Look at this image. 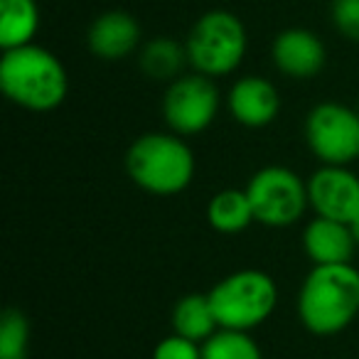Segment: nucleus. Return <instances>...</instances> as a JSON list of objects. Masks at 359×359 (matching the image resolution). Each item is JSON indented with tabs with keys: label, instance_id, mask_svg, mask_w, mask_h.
<instances>
[{
	"label": "nucleus",
	"instance_id": "7ed1b4c3",
	"mask_svg": "<svg viewBox=\"0 0 359 359\" xmlns=\"http://www.w3.org/2000/svg\"><path fill=\"white\" fill-rule=\"evenodd\" d=\"M126 172L150 195H180L195 177V153L177 133H145L130 143Z\"/></svg>",
	"mask_w": 359,
	"mask_h": 359
},
{
	"label": "nucleus",
	"instance_id": "f03ea898",
	"mask_svg": "<svg viewBox=\"0 0 359 359\" xmlns=\"http://www.w3.org/2000/svg\"><path fill=\"white\" fill-rule=\"evenodd\" d=\"M0 89L20 109L45 114L62 106L69 91V79L60 57L32 42L3 52Z\"/></svg>",
	"mask_w": 359,
	"mask_h": 359
},
{
	"label": "nucleus",
	"instance_id": "20e7f679",
	"mask_svg": "<svg viewBox=\"0 0 359 359\" xmlns=\"http://www.w3.org/2000/svg\"><path fill=\"white\" fill-rule=\"evenodd\" d=\"M207 295L219 330L239 332H249L264 325L278 305L276 280L256 269H241L224 276Z\"/></svg>",
	"mask_w": 359,
	"mask_h": 359
},
{
	"label": "nucleus",
	"instance_id": "6ab92c4d",
	"mask_svg": "<svg viewBox=\"0 0 359 359\" xmlns=\"http://www.w3.org/2000/svg\"><path fill=\"white\" fill-rule=\"evenodd\" d=\"M30 342V325L20 310L11 308L0 320V359H25Z\"/></svg>",
	"mask_w": 359,
	"mask_h": 359
},
{
	"label": "nucleus",
	"instance_id": "4468645a",
	"mask_svg": "<svg viewBox=\"0 0 359 359\" xmlns=\"http://www.w3.org/2000/svg\"><path fill=\"white\" fill-rule=\"evenodd\" d=\"M40 32V6L37 0H0V47L32 45Z\"/></svg>",
	"mask_w": 359,
	"mask_h": 359
},
{
	"label": "nucleus",
	"instance_id": "9d476101",
	"mask_svg": "<svg viewBox=\"0 0 359 359\" xmlns=\"http://www.w3.org/2000/svg\"><path fill=\"white\" fill-rule=\"evenodd\" d=\"M226 109L246 128H266L280 111V94L266 76H241L226 94Z\"/></svg>",
	"mask_w": 359,
	"mask_h": 359
},
{
	"label": "nucleus",
	"instance_id": "412c9836",
	"mask_svg": "<svg viewBox=\"0 0 359 359\" xmlns=\"http://www.w3.org/2000/svg\"><path fill=\"white\" fill-rule=\"evenodd\" d=\"M153 359H202V344L180 334H170L153 349Z\"/></svg>",
	"mask_w": 359,
	"mask_h": 359
},
{
	"label": "nucleus",
	"instance_id": "a211bd4d",
	"mask_svg": "<svg viewBox=\"0 0 359 359\" xmlns=\"http://www.w3.org/2000/svg\"><path fill=\"white\" fill-rule=\"evenodd\" d=\"M202 359H264V354L249 332L217 330L207 342H202Z\"/></svg>",
	"mask_w": 359,
	"mask_h": 359
},
{
	"label": "nucleus",
	"instance_id": "f257e3e1",
	"mask_svg": "<svg viewBox=\"0 0 359 359\" xmlns=\"http://www.w3.org/2000/svg\"><path fill=\"white\" fill-rule=\"evenodd\" d=\"M359 315V271L352 264L313 266L298 293V318L318 337L342 332Z\"/></svg>",
	"mask_w": 359,
	"mask_h": 359
},
{
	"label": "nucleus",
	"instance_id": "9b49d317",
	"mask_svg": "<svg viewBox=\"0 0 359 359\" xmlns=\"http://www.w3.org/2000/svg\"><path fill=\"white\" fill-rule=\"evenodd\" d=\"M271 57L280 74L290 76V79H310V76L320 74L325 60H327V52L315 32L303 30V27H290L273 40Z\"/></svg>",
	"mask_w": 359,
	"mask_h": 359
},
{
	"label": "nucleus",
	"instance_id": "39448f33",
	"mask_svg": "<svg viewBox=\"0 0 359 359\" xmlns=\"http://www.w3.org/2000/svg\"><path fill=\"white\" fill-rule=\"evenodd\" d=\"M187 65L210 79L239 69L246 55L244 22L229 11H210L192 25L185 40Z\"/></svg>",
	"mask_w": 359,
	"mask_h": 359
},
{
	"label": "nucleus",
	"instance_id": "6e6552de",
	"mask_svg": "<svg viewBox=\"0 0 359 359\" xmlns=\"http://www.w3.org/2000/svg\"><path fill=\"white\" fill-rule=\"evenodd\" d=\"M222 94L205 74H182L170 81L163 96V118L177 135H197L215 123Z\"/></svg>",
	"mask_w": 359,
	"mask_h": 359
},
{
	"label": "nucleus",
	"instance_id": "f8f14e48",
	"mask_svg": "<svg viewBox=\"0 0 359 359\" xmlns=\"http://www.w3.org/2000/svg\"><path fill=\"white\" fill-rule=\"evenodd\" d=\"M303 249L305 256L313 261V266L352 264L357 239H354L349 224L315 217L303 229Z\"/></svg>",
	"mask_w": 359,
	"mask_h": 359
},
{
	"label": "nucleus",
	"instance_id": "2eb2a0df",
	"mask_svg": "<svg viewBox=\"0 0 359 359\" xmlns=\"http://www.w3.org/2000/svg\"><path fill=\"white\" fill-rule=\"evenodd\" d=\"M172 330L175 334L192 339V342H207L219 330L210 295L190 293L185 298H180L172 308Z\"/></svg>",
	"mask_w": 359,
	"mask_h": 359
},
{
	"label": "nucleus",
	"instance_id": "423d86ee",
	"mask_svg": "<svg viewBox=\"0 0 359 359\" xmlns=\"http://www.w3.org/2000/svg\"><path fill=\"white\" fill-rule=\"evenodd\" d=\"M246 195L254 207L256 222L271 229L295 224L310 207L308 182L283 165H269L251 175Z\"/></svg>",
	"mask_w": 359,
	"mask_h": 359
},
{
	"label": "nucleus",
	"instance_id": "4be33fe9",
	"mask_svg": "<svg viewBox=\"0 0 359 359\" xmlns=\"http://www.w3.org/2000/svg\"><path fill=\"white\" fill-rule=\"evenodd\" d=\"M352 234H354V239H357V246H359V219L352 224Z\"/></svg>",
	"mask_w": 359,
	"mask_h": 359
},
{
	"label": "nucleus",
	"instance_id": "aec40b11",
	"mask_svg": "<svg viewBox=\"0 0 359 359\" xmlns=\"http://www.w3.org/2000/svg\"><path fill=\"white\" fill-rule=\"evenodd\" d=\"M330 15L339 35L349 42H359V0H332Z\"/></svg>",
	"mask_w": 359,
	"mask_h": 359
},
{
	"label": "nucleus",
	"instance_id": "dca6fc26",
	"mask_svg": "<svg viewBox=\"0 0 359 359\" xmlns=\"http://www.w3.org/2000/svg\"><path fill=\"white\" fill-rule=\"evenodd\" d=\"M207 222L219 234H239L256 222L246 190H222L207 205Z\"/></svg>",
	"mask_w": 359,
	"mask_h": 359
},
{
	"label": "nucleus",
	"instance_id": "f3484780",
	"mask_svg": "<svg viewBox=\"0 0 359 359\" xmlns=\"http://www.w3.org/2000/svg\"><path fill=\"white\" fill-rule=\"evenodd\" d=\"M140 69L153 81H175L187 65V52L172 37H153L140 50Z\"/></svg>",
	"mask_w": 359,
	"mask_h": 359
},
{
	"label": "nucleus",
	"instance_id": "0eeeda50",
	"mask_svg": "<svg viewBox=\"0 0 359 359\" xmlns=\"http://www.w3.org/2000/svg\"><path fill=\"white\" fill-rule=\"evenodd\" d=\"M305 143L323 165L347 168L359 158V111L323 101L305 118Z\"/></svg>",
	"mask_w": 359,
	"mask_h": 359
},
{
	"label": "nucleus",
	"instance_id": "ddd939ff",
	"mask_svg": "<svg viewBox=\"0 0 359 359\" xmlns=\"http://www.w3.org/2000/svg\"><path fill=\"white\" fill-rule=\"evenodd\" d=\"M140 25L130 13L109 11L99 15L89 27V50L106 62H118L138 50Z\"/></svg>",
	"mask_w": 359,
	"mask_h": 359
},
{
	"label": "nucleus",
	"instance_id": "1a4fd4ad",
	"mask_svg": "<svg viewBox=\"0 0 359 359\" xmlns=\"http://www.w3.org/2000/svg\"><path fill=\"white\" fill-rule=\"evenodd\" d=\"M308 202L315 217L352 226L359 219V177L349 168L323 165L308 177Z\"/></svg>",
	"mask_w": 359,
	"mask_h": 359
}]
</instances>
